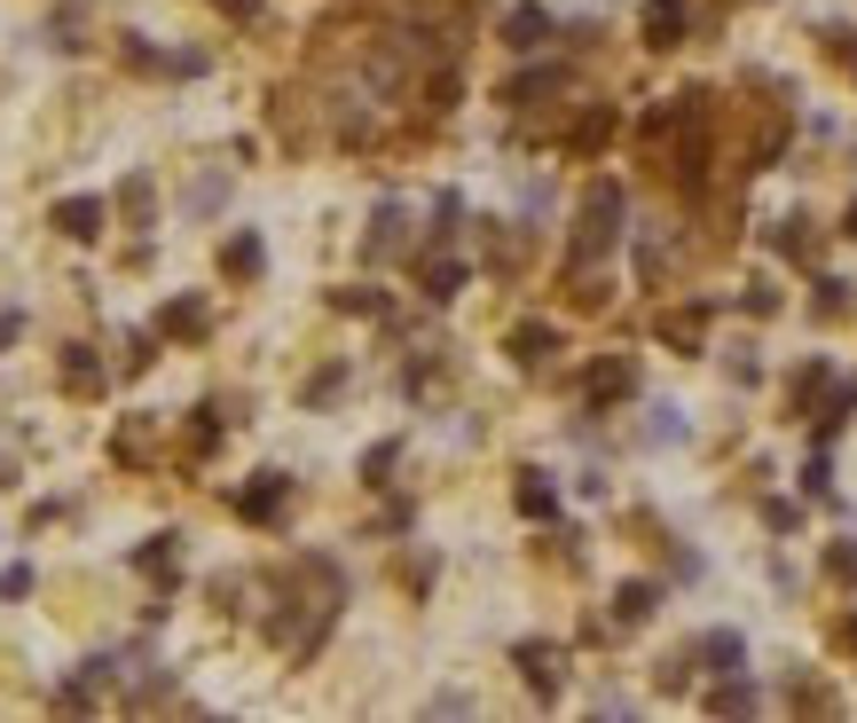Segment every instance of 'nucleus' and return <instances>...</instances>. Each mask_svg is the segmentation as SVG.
<instances>
[{
  "label": "nucleus",
  "mask_w": 857,
  "mask_h": 723,
  "mask_svg": "<svg viewBox=\"0 0 857 723\" xmlns=\"http://www.w3.org/2000/svg\"><path fill=\"white\" fill-rule=\"evenodd\" d=\"M614 236H622V190L606 181V190H590V205H582V236H574V252L590 259V252H614Z\"/></svg>",
  "instance_id": "obj_1"
},
{
  "label": "nucleus",
  "mask_w": 857,
  "mask_h": 723,
  "mask_svg": "<svg viewBox=\"0 0 857 723\" xmlns=\"http://www.w3.org/2000/svg\"><path fill=\"white\" fill-rule=\"evenodd\" d=\"M708 707H716V715H755V707H763V700H755V684H747V676H739V669H732V676H724V684H716V692H708Z\"/></svg>",
  "instance_id": "obj_2"
},
{
  "label": "nucleus",
  "mask_w": 857,
  "mask_h": 723,
  "mask_svg": "<svg viewBox=\"0 0 857 723\" xmlns=\"http://www.w3.org/2000/svg\"><path fill=\"white\" fill-rule=\"evenodd\" d=\"M676 32H684V0H653V9H645V40L669 48Z\"/></svg>",
  "instance_id": "obj_3"
},
{
  "label": "nucleus",
  "mask_w": 857,
  "mask_h": 723,
  "mask_svg": "<svg viewBox=\"0 0 857 723\" xmlns=\"http://www.w3.org/2000/svg\"><path fill=\"white\" fill-rule=\"evenodd\" d=\"M637 386V370H630V362H606V370H590V401H622Z\"/></svg>",
  "instance_id": "obj_4"
},
{
  "label": "nucleus",
  "mask_w": 857,
  "mask_h": 723,
  "mask_svg": "<svg viewBox=\"0 0 857 723\" xmlns=\"http://www.w3.org/2000/svg\"><path fill=\"white\" fill-rule=\"evenodd\" d=\"M55 221H63V236H95V228H103V205H95V197H71Z\"/></svg>",
  "instance_id": "obj_5"
},
{
  "label": "nucleus",
  "mask_w": 857,
  "mask_h": 723,
  "mask_svg": "<svg viewBox=\"0 0 857 723\" xmlns=\"http://www.w3.org/2000/svg\"><path fill=\"white\" fill-rule=\"evenodd\" d=\"M551 40V17L543 9H520V17H511V48H543Z\"/></svg>",
  "instance_id": "obj_6"
},
{
  "label": "nucleus",
  "mask_w": 857,
  "mask_h": 723,
  "mask_svg": "<svg viewBox=\"0 0 857 723\" xmlns=\"http://www.w3.org/2000/svg\"><path fill=\"white\" fill-rule=\"evenodd\" d=\"M708 661H716L724 676H732V669L747 661V645H739V629H716V638H708Z\"/></svg>",
  "instance_id": "obj_7"
},
{
  "label": "nucleus",
  "mask_w": 857,
  "mask_h": 723,
  "mask_svg": "<svg viewBox=\"0 0 857 723\" xmlns=\"http://www.w3.org/2000/svg\"><path fill=\"white\" fill-rule=\"evenodd\" d=\"M653 613V582H622V621H645Z\"/></svg>",
  "instance_id": "obj_8"
},
{
  "label": "nucleus",
  "mask_w": 857,
  "mask_h": 723,
  "mask_svg": "<svg viewBox=\"0 0 857 723\" xmlns=\"http://www.w3.org/2000/svg\"><path fill=\"white\" fill-rule=\"evenodd\" d=\"M520 661H528V684H535V692H551V684H559V661H551V653H535V645H528Z\"/></svg>",
  "instance_id": "obj_9"
},
{
  "label": "nucleus",
  "mask_w": 857,
  "mask_h": 723,
  "mask_svg": "<svg viewBox=\"0 0 857 723\" xmlns=\"http://www.w3.org/2000/svg\"><path fill=\"white\" fill-rule=\"evenodd\" d=\"M803 496H818V503L834 496V472H826V457H810V465H803Z\"/></svg>",
  "instance_id": "obj_10"
},
{
  "label": "nucleus",
  "mask_w": 857,
  "mask_h": 723,
  "mask_svg": "<svg viewBox=\"0 0 857 723\" xmlns=\"http://www.w3.org/2000/svg\"><path fill=\"white\" fill-rule=\"evenodd\" d=\"M228 267H236V276H252V267H261V244L236 236V244H228Z\"/></svg>",
  "instance_id": "obj_11"
},
{
  "label": "nucleus",
  "mask_w": 857,
  "mask_h": 723,
  "mask_svg": "<svg viewBox=\"0 0 857 723\" xmlns=\"http://www.w3.org/2000/svg\"><path fill=\"white\" fill-rule=\"evenodd\" d=\"M826 567H834L841 582H857V542H834V559H826Z\"/></svg>",
  "instance_id": "obj_12"
},
{
  "label": "nucleus",
  "mask_w": 857,
  "mask_h": 723,
  "mask_svg": "<svg viewBox=\"0 0 857 723\" xmlns=\"http://www.w3.org/2000/svg\"><path fill=\"white\" fill-rule=\"evenodd\" d=\"M849 236H857V205H849Z\"/></svg>",
  "instance_id": "obj_13"
},
{
  "label": "nucleus",
  "mask_w": 857,
  "mask_h": 723,
  "mask_svg": "<svg viewBox=\"0 0 857 723\" xmlns=\"http://www.w3.org/2000/svg\"><path fill=\"white\" fill-rule=\"evenodd\" d=\"M849 638H857V621H849Z\"/></svg>",
  "instance_id": "obj_14"
}]
</instances>
